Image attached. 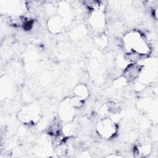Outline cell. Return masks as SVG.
<instances>
[{
	"mask_svg": "<svg viewBox=\"0 0 158 158\" xmlns=\"http://www.w3.org/2000/svg\"><path fill=\"white\" fill-rule=\"evenodd\" d=\"M76 109H77L73 106L71 99H66L62 102L59 108V114L60 119L66 122L71 121L74 117Z\"/></svg>",
	"mask_w": 158,
	"mask_h": 158,
	"instance_id": "cell-4",
	"label": "cell"
},
{
	"mask_svg": "<svg viewBox=\"0 0 158 158\" xmlns=\"http://www.w3.org/2000/svg\"><path fill=\"white\" fill-rule=\"evenodd\" d=\"M49 28L53 32L59 31L62 30L63 24L61 19L57 17H54L49 20Z\"/></svg>",
	"mask_w": 158,
	"mask_h": 158,
	"instance_id": "cell-8",
	"label": "cell"
},
{
	"mask_svg": "<svg viewBox=\"0 0 158 158\" xmlns=\"http://www.w3.org/2000/svg\"><path fill=\"white\" fill-rule=\"evenodd\" d=\"M117 125L115 122L109 117L100 119L96 127L98 134L105 139H110L114 137L117 134Z\"/></svg>",
	"mask_w": 158,
	"mask_h": 158,
	"instance_id": "cell-2",
	"label": "cell"
},
{
	"mask_svg": "<svg viewBox=\"0 0 158 158\" xmlns=\"http://www.w3.org/2000/svg\"><path fill=\"white\" fill-rule=\"evenodd\" d=\"M122 45L127 54H135L143 57L151 52L150 46L146 38L136 30L130 31L123 36Z\"/></svg>",
	"mask_w": 158,
	"mask_h": 158,
	"instance_id": "cell-1",
	"label": "cell"
},
{
	"mask_svg": "<svg viewBox=\"0 0 158 158\" xmlns=\"http://www.w3.org/2000/svg\"><path fill=\"white\" fill-rule=\"evenodd\" d=\"M89 23L96 31L102 30L106 25V17L101 10L92 12L89 17Z\"/></svg>",
	"mask_w": 158,
	"mask_h": 158,
	"instance_id": "cell-5",
	"label": "cell"
},
{
	"mask_svg": "<svg viewBox=\"0 0 158 158\" xmlns=\"http://www.w3.org/2000/svg\"><path fill=\"white\" fill-rule=\"evenodd\" d=\"M19 119L25 123L36 122L40 117V108L36 104H30L24 106L19 113Z\"/></svg>",
	"mask_w": 158,
	"mask_h": 158,
	"instance_id": "cell-3",
	"label": "cell"
},
{
	"mask_svg": "<svg viewBox=\"0 0 158 158\" xmlns=\"http://www.w3.org/2000/svg\"><path fill=\"white\" fill-rule=\"evenodd\" d=\"M73 93L75 94V96L80 98L83 101L86 99L89 95L88 88L83 84H80L77 85L73 90Z\"/></svg>",
	"mask_w": 158,
	"mask_h": 158,
	"instance_id": "cell-7",
	"label": "cell"
},
{
	"mask_svg": "<svg viewBox=\"0 0 158 158\" xmlns=\"http://www.w3.org/2000/svg\"><path fill=\"white\" fill-rule=\"evenodd\" d=\"M142 66L139 64L132 63L127 66L123 72V78L127 81H132L139 77Z\"/></svg>",
	"mask_w": 158,
	"mask_h": 158,
	"instance_id": "cell-6",
	"label": "cell"
}]
</instances>
